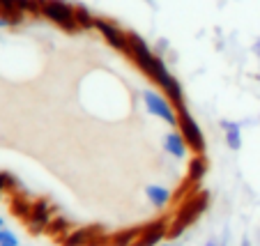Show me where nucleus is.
I'll return each mask as SVG.
<instances>
[{
  "label": "nucleus",
  "mask_w": 260,
  "mask_h": 246,
  "mask_svg": "<svg viewBox=\"0 0 260 246\" xmlns=\"http://www.w3.org/2000/svg\"><path fill=\"white\" fill-rule=\"evenodd\" d=\"M90 235H92V230H90V228L76 230L74 235H69L67 239H64V246H85V244H90Z\"/></svg>",
  "instance_id": "obj_14"
},
{
  "label": "nucleus",
  "mask_w": 260,
  "mask_h": 246,
  "mask_svg": "<svg viewBox=\"0 0 260 246\" xmlns=\"http://www.w3.org/2000/svg\"><path fill=\"white\" fill-rule=\"evenodd\" d=\"M32 0H0V16H5L12 25H19L25 14H30Z\"/></svg>",
  "instance_id": "obj_7"
},
{
  "label": "nucleus",
  "mask_w": 260,
  "mask_h": 246,
  "mask_svg": "<svg viewBox=\"0 0 260 246\" xmlns=\"http://www.w3.org/2000/svg\"><path fill=\"white\" fill-rule=\"evenodd\" d=\"M205 172H207V161H205V157H203V154H196V159H191V163H189V172H187L189 182H191V184L203 182Z\"/></svg>",
  "instance_id": "obj_12"
},
{
  "label": "nucleus",
  "mask_w": 260,
  "mask_h": 246,
  "mask_svg": "<svg viewBox=\"0 0 260 246\" xmlns=\"http://www.w3.org/2000/svg\"><path fill=\"white\" fill-rule=\"evenodd\" d=\"M40 16L60 25L67 32H79L81 30L76 23V7H72L64 0H40Z\"/></svg>",
  "instance_id": "obj_1"
},
{
  "label": "nucleus",
  "mask_w": 260,
  "mask_h": 246,
  "mask_svg": "<svg viewBox=\"0 0 260 246\" xmlns=\"http://www.w3.org/2000/svg\"><path fill=\"white\" fill-rule=\"evenodd\" d=\"M147 193V200L152 202L157 209H161V207H166L168 202H171V191H168L166 187H159V184H150V187L145 189Z\"/></svg>",
  "instance_id": "obj_11"
},
{
  "label": "nucleus",
  "mask_w": 260,
  "mask_h": 246,
  "mask_svg": "<svg viewBox=\"0 0 260 246\" xmlns=\"http://www.w3.org/2000/svg\"><path fill=\"white\" fill-rule=\"evenodd\" d=\"M28 223L32 230H44L46 223H51V209L46 207V202H35L32 209H30Z\"/></svg>",
  "instance_id": "obj_10"
},
{
  "label": "nucleus",
  "mask_w": 260,
  "mask_h": 246,
  "mask_svg": "<svg viewBox=\"0 0 260 246\" xmlns=\"http://www.w3.org/2000/svg\"><path fill=\"white\" fill-rule=\"evenodd\" d=\"M164 237H168V223L166 221H157L150 223L147 228H141L136 241L132 246H159Z\"/></svg>",
  "instance_id": "obj_8"
},
{
  "label": "nucleus",
  "mask_w": 260,
  "mask_h": 246,
  "mask_svg": "<svg viewBox=\"0 0 260 246\" xmlns=\"http://www.w3.org/2000/svg\"><path fill=\"white\" fill-rule=\"evenodd\" d=\"M0 246H19V239L14 237V232L3 228V230H0Z\"/></svg>",
  "instance_id": "obj_17"
},
{
  "label": "nucleus",
  "mask_w": 260,
  "mask_h": 246,
  "mask_svg": "<svg viewBox=\"0 0 260 246\" xmlns=\"http://www.w3.org/2000/svg\"><path fill=\"white\" fill-rule=\"evenodd\" d=\"M164 148H166V152H171L175 159H184L189 152V145L184 143V136L180 133V129H175V131L164 136Z\"/></svg>",
  "instance_id": "obj_9"
},
{
  "label": "nucleus",
  "mask_w": 260,
  "mask_h": 246,
  "mask_svg": "<svg viewBox=\"0 0 260 246\" xmlns=\"http://www.w3.org/2000/svg\"><path fill=\"white\" fill-rule=\"evenodd\" d=\"M127 55L136 62V67L141 69L143 74H145V69L152 64V60L157 58V55L150 51V46H147V42L143 40V37H138L136 32H129V49H127Z\"/></svg>",
  "instance_id": "obj_6"
},
{
  "label": "nucleus",
  "mask_w": 260,
  "mask_h": 246,
  "mask_svg": "<svg viewBox=\"0 0 260 246\" xmlns=\"http://www.w3.org/2000/svg\"><path fill=\"white\" fill-rule=\"evenodd\" d=\"M7 25H12V23L5 19V16H0V28H7Z\"/></svg>",
  "instance_id": "obj_19"
},
{
  "label": "nucleus",
  "mask_w": 260,
  "mask_h": 246,
  "mask_svg": "<svg viewBox=\"0 0 260 246\" xmlns=\"http://www.w3.org/2000/svg\"><path fill=\"white\" fill-rule=\"evenodd\" d=\"M12 182H14V180H12L10 175H5V172H0V191H7Z\"/></svg>",
  "instance_id": "obj_18"
},
{
  "label": "nucleus",
  "mask_w": 260,
  "mask_h": 246,
  "mask_svg": "<svg viewBox=\"0 0 260 246\" xmlns=\"http://www.w3.org/2000/svg\"><path fill=\"white\" fill-rule=\"evenodd\" d=\"M159 246H171V244H159Z\"/></svg>",
  "instance_id": "obj_22"
},
{
  "label": "nucleus",
  "mask_w": 260,
  "mask_h": 246,
  "mask_svg": "<svg viewBox=\"0 0 260 246\" xmlns=\"http://www.w3.org/2000/svg\"><path fill=\"white\" fill-rule=\"evenodd\" d=\"M76 23H79L81 30H90L94 28V16L85 7H76Z\"/></svg>",
  "instance_id": "obj_16"
},
{
  "label": "nucleus",
  "mask_w": 260,
  "mask_h": 246,
  "mask_svg": "<svg viewBox=\"0 0 260 246\" xmlns=\"http://www.w3.org/2000/svg\"><path fill=\"white\" fill-rule=\"evenodd\" d=\"M207 246H216V241H210V244H207Z\"/></svg>",
  "instance_id": "obj_21"
},
{
  "label": "nucleus",
  "mask_w": 260,
  "mask_h": 246,
  "mask_svg": "<svg viewBox=\"0 0 260 246\" xmlns=\"http://www.w3.org/2000/svg\"><path fill=\"white\" fill-rule=\"evenodd\" d=\"M223 127H226V145L233 150V152H237V150L242 148L240 124H235V122H223Z\"/></svg>",
  "instance_id": "obj_13"
},
{
  "label": "nucleus",
  "mask_w": 260,
  "mask_h": 246,
  "mask_svg": "<svg viewBox=\"0 0 260 246\" xmlns=\"http://www.w3.org/2000/svg\"><path fill=\"white\" fill-rule=\"evenodd\" d=\"M94 30H97V32L102 34L104 40L113 46L115 51H120V53H127V49H129V32L120 30L118 25L113 23V21H108V19H94Z\"/></svg>",
  "instance_id": "obj_5"
},
{
  "label": "nucleus",
  "mask_w": 260,
  "mask_h": 246,
  "mask_svg": "<svg viewBox=\"0 0 260 246\" xmlns=\"http://www.w3.org/2000/svg\"><path fill=\"white\" fill-rule=\"evenodd\" d=\"M143 101H145L147 111L152 115H157L159 120L168 122L171 127H177V111L173 109V103L168 97L154 92V90H145V92H143Z\"/></svg>",
  "instance_id": "obj_4"
},
{
  "label": "nucleus",
  "mask_w": 260,
  "mask_h": 246,
  "mask_svg": "<svg viewBox=\"0 0 260 246\" xmlns=\"http://www.w3.org/2000/svg\"><path fill=\"white\" fill-rule=\"evenodd\" d=\"M138 232H141V230H124V232H120V235H115L113 239H111V246H132L134 241H136Z\"/></svg>",
  "instance_id": "obj_15"
},
{
  "label": "nucleus",
  "mask_w": 260,
  "mask_h": 246,
  "mask_svg": "<svg viewBox=\"0 0 260 246\" xmlns=\"http://www.w3.org/2000/svg\"><path fill=\"white\" fill-rule=\"evenodd\" d=\"M3 228H5V223H3V219H0V230H3Z\"/></svg>",
  "instance_id": "obj_20"
},
{
  "label": "nucleus",
  "mask_w": 260,
  "mask_h": 246,
  "mask_svg": "<svg viewBox=\"0 0 260 246\" xmlns=\"http://www.w3.org/2000/svg\"><path fill=\"white\" fill-rule=\"evenodd\" d=\"M177 129H180V133L184 136V143L189 145L191 152H196V154L205 152V136H203L198 122L187 111V106H180V109H177Z\"/></svg>",
  "instance_id": "obj_2"
},
{
  "label": "nucleus",
  "mask_w": 260,
  "mask_h": 246,
  "mask_svg": "<svg viewBox=\"0 0 260 246\" xmlns=\"http://www.w3.org/2000/svg\"><path fill=\"white\" fill-rule=\"evenodd\" d=\"M205 207H207V198L205 196H198V198H193V200L184 202V205L177 209L175 221H173V228H168V237H177L184 228L191 226V223L196 221L203 212H205Z\"/></svg>",
  "instance_id": "obj_3"
}]
</instances>
